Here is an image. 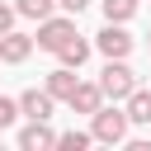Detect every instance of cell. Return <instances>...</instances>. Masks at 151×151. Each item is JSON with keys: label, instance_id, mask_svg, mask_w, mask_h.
I'll list each match as a JSON object with an SVG mask.
<instances>
[{"label": "cell", "instance_id": "obj_9", "mask_svg": "<svg viewBox=\"0 0 151 151\" xmlns=\"http://www.w3.org/2000/svg\"><path fill=\"white\" fill-rule=\"evenodd\" d=\"M66 104H71L76 113H94V109L104 104V90H99V85H85V80H80V85H76V94H71Z\"/></svg>", "mask_w": 151, "mask_h": 151}, {"label": "cell", "instance_id": "obj_15", "mask_svg": "<svg viewBox=\"0 0 151 151\" xmlns=\"http://www.w3.org/2000/svg\"><path fill=\"white\" fill-rule=\"evenodd\" d=\"M14 118H19V99H0V132H5Z\"/></svg>", "mask_w": 151, "mask_h": 151}, {"label": "cell", "instance_id": "obj_12", "mask_svg": "<svg viewBox=\"0 0 151 151\" xmlns=\"http://www.w3.org/2000/svg\"><path fill=\"white\" fill-rule=\"evenodd\" d=\"M52 5H57V0H14V14H24V19H47Z\"/></svg>", "mask_w": 151, "mask_h": 151}, {"label": "cell", "instance_id": "obj_2", "mask_svg": "<svg viewBox=\"0 0 151 151\" xmlns=\"http://www.w3.org/2000/svg\"><path fill=\"white\" fill-rule=\"evenodd\" d=\"M99 90H104V99H127L132 90H137V76L127 71V61H118V57H109V66L99 71Z\"/></svg>", "mask_w": 151, "mask_h": 151}, {"label": "cell", "instance_id": "obj_7", "mask_svg": "<svg viewBox=\"0 0 151 151\" xmlns=\"http://www.w3.org/2000/svg\"><path fill=\"white\" fill-rule=\"evenodd\" d=\"M19 113L24 118H52V94L47 90H24L19 94Z\"/></svg>", "mask_w": 151, "mask_h": 151}, {"label": "cell", "instance_id": "obj_6", "mask_svg": "<svg viewBox=\"0 0 151 151\" xmlns=\"http://www.w3.org/2000/svg\"><path fill=\"white\" fill-rule=\"evenodd\" d=\"M28 52H33V38L28 33H0V61H9V66H19V61H28Z\"/></svg>", "mask_w": 151, "mask_h": 151}, {"label": "cell", "instance_id": "obj_16", "mask_svg": "<svg viewBox=\"0 0 151 151\" xmlns=\"http://www.w3.org/2000/svg\"><path fill=\"white\" fill-rule=\"evenodd\" d=\"M9 28H14V5L0 0V33H9Z\"/></svg>", "mask_w": 151, "mask_h": 151}, {"label": "cell", "instance_id": "obj_1", "mask_svg": "<svg viewBox=\"0 0 151 151\" xmlns=\"http://www.w3.org/2000/svg\"><path fill=\"white\" fill-rule=\"evenodd\" d=\"M127 127H132V123H127V109H104V104H99V109L90 113V137H94V142H104V146L123 142V137H127Z\"/></svg>", "mask_w": 151, "mask_h": 151}, {"label": "cell", "instance_id": "obj_10", "mask_svg": "<svg viewBox=\"0 0 151 151\" xmlns=\"http://www.w3.org/2000/svg\"><path fill=\"white\" fill-rule=\"evenodd\" d=\"M57 57H61V66H76V71H80V66H85V57H90V42L76 33V38H66V42L57 47Z\"/></svg>", "mask_w": 151, "mask_h": 151}, {"label": "cell", "instance_id": "obj_11", "mask_svg": "<svg viewBox=\"0 0 151 151\" xmlns=\"http://www.w3.org/2000/svg\"><path fill=\"white\" fill-rule=\"evenodd\" d=\"M127 123H142V127L151 123V90L137 85V90L127 94Z\"/></svg>", "mask_w": 151, "mask_h": 151}, {"label": "cell", "instance_id": "obj_8", "mask_svg": "<svg viewBox=\"0 0 151 151\" xmlns=\"http://www.w3.org/2000/svg\"><path fill=\"white\" fill-rule=\"evenodd\" d=\"M76 85H80V80H76V66H57V71L47 76V94H52V99H71Z\"/></svg>", "mask_w": 151, "mask_h": 151}, {"label": "cell", "instance_id": "obj_4", "mask_svg": "<svg viewBox=\"0 0 151 151\" xmlns=\"http://www.w3.org/2000/svg\"><path fill=\"white\" fill-rule=\"evenodd\" d=\"M94 47H99L104 57H118V61H123V57L132 52V38H127V33L118 28V24H104V28L94 33Z\"/></svg>", "mask_w": 151, "mask_h": 151}, {"label": "cell", "instance_id": "obj_14", "mask_svg": "<svg viewBox=\"0 0 151 151\" xmlns=\"http://www.w3.org/2000/svg\"><path fill=\"white\" fill-rule=\"evenodd\" d=\"M94 137L90 132H57V146H66V151H85Z\"/></svg>", "mask_w": 151, "mask_h": 151}, {"label": "cell", "instance_id": "obj_17", "mask_svg": "<svg viewBox=\"0 0 151 151\" xmlns=\"http://www.w3.org/2000/svg\"><path fill=\"white\" fill-rule=\"evenodd\" d=\"M57 5H61V9H66V14H80V9H85V5H90V0H57Z\"/></svg>", "mask_w": 151, "mask_h": 151}, {"label": "cell", "instance_id": "obj_5", "mask_svg": "<svg viewBox=\"0 0 151 151\" xmlns=\"http://www.w3.org/2000/svg\"><path fill=\"white\" fill-rule=\"evenodd\" d=\"M19 146L24 151H47V146H57V132L47 127V118H28V127L19 132Z\"/></svg>", "mask_w": 151, "mask_h": 151}, {"label": "cell", "instance_id": "obj_13", "mask_svg": "<svg viewBox=\"0 0 151 151\" xmlns=\"http://www.w3.org/2000/svg\"><path fill=\"white\" fill-rule=\"evenodd\" d=\"M132 14H137V0H104V19L109 24H123Z\"/></svg>", "mask_w": 151, "mask_h": 151}, {"label": "cell", "instance_id": "obj_3", "mask_svg": "<svg viewBox=\"0 0 151 151\" xmlns=\"http://www.w3.org/2000/svg\"><path fill=\"white\" fill-rule=\"evenodd\" d=\"M66 38H76V24H71V14H66V19H52V14H47V19H38V38H33V42H38L42 52H57Z\"/></svg>", "mask_w": 151, "mask_h": 151}]
</instances>
